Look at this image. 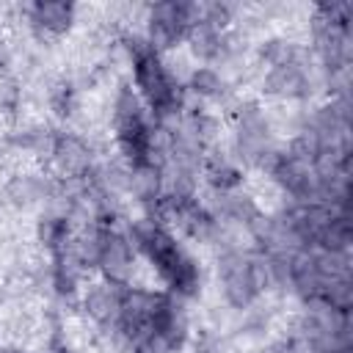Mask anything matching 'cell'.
Masks as SVG:
<instances>
[{"mask_svg": "<svg viewBox=\"0 0 353 353\" xmlns=\"http://www.w3.org/2000/svg\"><path fill=\"white\" fill-rule=\"evenodd\" d=\"M138 240H141V248L146 251V256L157 265V270L163 273V279L174 290L190 292L196 287V268H193V262L176 248V243L168 234H163L160 229L152 226V229H143L138 234Z\"/></svg>", "mask_w": 353, "mask_h": 353, "instance_id": "obj_1", "label": "cell"}, {"mask_svg": "<svg viewBox=\"0 0 353 353\" xmlns=\"http://www.w3.org/2000/svg\"><path fill=\"white\" fill-rule=\"evenodd\" d=\"M135 74H138V85L143 88L152 108H157L160 113L171 110V105L176 102V88H174V80L168 77V72L163 69V63L157 61L154 52H141L138 55Z\"/></svg>", "mask_w": 353, "mask_h": 353, "instance_id": "obj_2", "label": "cell"}, {"mask_svg": "<svg viewBox=\"0 0 353 353\" xmlns=\"http://www.w3.org/2000/svg\"><path fill=\"white\" fill-rule=\"evenodd\" d=\"M119 138L121 146L127 149V154L135 163H143L149 154V127L143 121L141 108L135 105V99H124L121 102V113H119Z\"/></svg>", "mask_w": 353, "mask_h": 353, "instance_id": "obj_3", "label": "cell"}]
</instances>
